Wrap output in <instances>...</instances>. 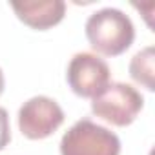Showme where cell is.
<instances>
[{
  "instance_id": "obj_4",
  "label": "cell",
  "mask_w": 155,
  "mask_h": 155,
  "mask_svg": "<svg viewBox=\"0 0 155 155\" xmlns=\"http://www.w3.org/2000/svg\"><path fill=\"white\" fill-rule=\"evenodd\" d=\"M110 66L95 53H75L68 64L66 79L69 88L79 97H95L110 84Z\"/></svg>"
},
{
  "instance_id": "obj_5",
  "label": "cell",
  "mask_w": 155,
  "mask_h": 155,
  "mask_svg": "<svg viewBox=\"0 0 155 155\" xmlns=\"http://www.w3.org/2000/svg\"><path fill=\"white\" fill-rule=\"evenodd\" d=\"M64 122V111L57 101L37 95L18 110V128L28 139H46Z\"/></svg>"
},
{
  "instance_id": "obj_7",
  "label": "cell",
  "mask_w": 155,
  "mask_h": 155,
  "mask_svg": "<svg viewBox=\"0 0 155 155\" xmlns=\"http://www.w3.org/2000/svg\"><path fill=\"white\" fill-rule=\"evenodd\" d=\"M153 62H155V55H153V46H146L140 51H137L130 62V75L131 79L139 84H142L148 91L155 90V82H153Z\"/></svg>"
},
{
  "instance_id": "obj_3",
  "label": "cell",
  "mask_w": 155,
  "mask_h": 155,
  "mask_svg": "<svg viewBox=\"0 0 155 155\" xmlns=\"http://www.w3.org/2000/svg\"><path fill=\"white\" fill-rule=\"evenodd\" d=\"M144 106L142 95L126 82H110L91 101V111L113 126L131 124Z\"/></svg>"
},
{
  "instance_id": "obj_8",
  "label": "cell",
  "mask_w": 155,
  "mask_h": 155,
  "mask_svg": "<svg viewBox=\"0 0 155 155\" xmlns=\"http://www.w3.org/2000/svg\"><path fill=\"white\" fill-rule=\"evenodd\" d=\"M11 140V128H9V115L6 108H0V150H4Z\"/></svg>"
},
{
  "instance_id": "obj_6",
  "label": "cell",
  "mask_w": 155,
  "mask_h": 155,
  "mask_svg": "<svg viewBox=\"0 0 155 155\" xmlns=\"http://www.w3.org/2000/svg\"><path fill=\"white\" fill-rule=\"evenodd\" d=\"M20 20L35 29H48L58 24L66 13L62 0H35V2H13L11 4Z\"/></svg>"
},
{
  "instance_id": "obj_2",
  "label": "cell",
  "mask_w": 155,
  "mask_h": 155,
  "mask_svg": "<svg viewBox=\"0 0 155 155\" xmlns=\"http://www.w3.org/2000/svg\"><path fill=\"white\" fill-rule=\"evenodd\" d=\"M119 137L90 119L77 120L60 140V155H119Z\"/></svg>"
},
{
  "instance_id": "obj_9",
  "label": "cell",
  "mask_w": 155,
  "mask_h": 155,
  "mask_svg": "<svg viewBox=\"0 0 155 155\" xmlns=\"http://www.w3.org/2000/svg\"><path fill=\"white\" fill-rule=\"evenodd\" d=\"M4 84H6V81H4V73H2V68H0V95H2V91H4Z\"/></svg>"
},
{
  "instance_id": "obj_1",
  "label": "cell",
  "mask_w": 155,
  "mask_h": 155,
  "mask_svg": "<svg viewBox=\"0 0 155 155\" xmlns=\"http://www.w3.org/2000/svg\"><path fill=\"white\" fill-rule=\"evenodd\" d=\"M84 29L91 48L108 57L124 53L135 38L131 18L117 8H102L93 11L88 17Z\"/></svg>"
}]
</instances>
